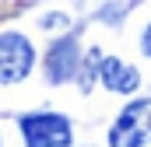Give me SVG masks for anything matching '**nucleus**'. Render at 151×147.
Segmentation results:
<instances>
[{"label": "nucleus", "mask_w": 151, "mask_h": 147, "mask_svg": "<svg viewBox=\"0 0 151 147\" xmlns=\"http://www.w3.org/2000/svg\"><path fill=\"white\" fill-rule=\"evenodd\" d=\"M18 133L25 147H70L74 126L63 112H25L18 116Z\"/></svg>", "instance_id": "obj_1"}, {"label": "nucleus", "mask_w": 151, "mask_h": 147, "mask_svg": "<svg viewBox=\"0 0 151 147\" xmlns=\"http://www.w3.org/2000/svg\"><path fill=\"white\" fill-rule=\"evenodd\" d=\"M35 70V46L21 32H0V88L21 84Z\"/></svg>", "instance_id": "obj_2"}, {"label": "nucleus", "mask_w": 151, "mask_h": 147, "mask_svg": "<svg viewBox=\"0 0 151 147\" xmlns=\"http://www.w3.org/2000/svg\"><path fill=\"white\" fill-rule=\"evenodd\" d=\"M151 144V98H137L109 126V147H144Z\"/></svg>", "instance_id": "obj_3"}, {"label": "nucleus", "mask_w": 151, "mask_h": 147, "mask_svg": "<svg viewBox=\"0 0 151 147\" xmlns=\"http://www.w3.org/2000/svg\"><path fill=\"white\" fill-rule=\"evenodd\" d=\"M77 70H81V39L74 32L67 35H56L49 42L46 56H42V74L49 84H67V81H77Z\"/></svg>", "instance_id": "obj_4"}, {"label": "nucleus", "mask_w": 151, "mask_h": 147, "mask_svg": "<svg viewBox=\"0 0 151 147\" xmlns=\"http://www.w3.org/2000/svg\"><path fill=\"white\" fill-rule=\"evenodd\" d=\"M99 81L113 95H134L137 84H141V70L130 67V63H123L119 56H102L99 60Z\"/></svg>", "instance_id": "obj_5"}, {"label": "nucleus", "mask_w": 151, "mask_h": 147, "mask_svg": "<svg viewBox=\"0 0 151 147\" xmlns=\"http://www.w3.org/2000/svg\"><path fill=\"white\" fill-rule=\"evenodd\" d=\"M39 25H42V28H63V25H67V14H42Z\"/></svg>", "instance_id": "obj_6"}, {"label": "nucleus", "mask_w": 151, "mask_h": 147, "mask_svg": "<svg viewBox=\"0 0 151 147\" xmlns=\"http://www.w3.org/2000/svg\"><path fill=\"white\" fill-rule=\"evenodd\" d=\"M141 49H144V53L151 56V25L144 28V39H141Z\"/></svg>", "instance_id": "obj_7"}, {"label": "nucleus", "mask_w": 151, "mask_h": 147, "mask_svg": "<svg viewBox=\"0 0 151 147\" xmlns=\"http://www.w3.org/2000/svg\"><path fill=\"white\" fill-rule=\"evenodd\" d=\"M0 147H4V144H0Z\"/></svg>", "instance_id": "obj_8"}]
</instances>
